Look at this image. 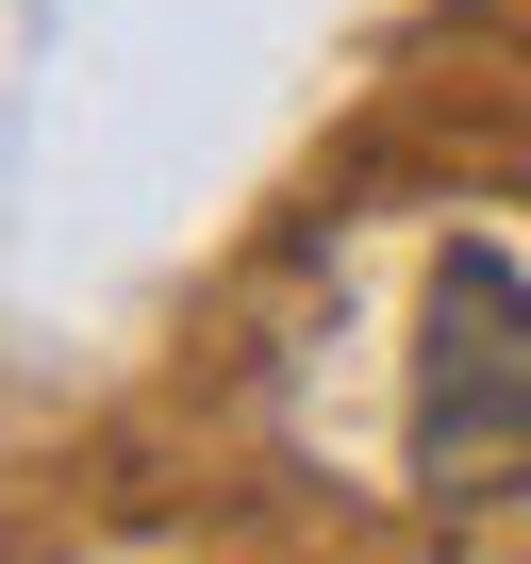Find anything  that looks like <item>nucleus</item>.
Here are the masks:
<instances>
[{"label": "nucleus", "instance_id": "nucleus-1", "mask_svg": "<svg viewBox=\"0 0 531 564\" xmlns=\"http://www.w3.org/2000/svg\"><path fill=\"white\" fill-rule=\"evenodd\" d=\"M415 481H432L448 514L531 481V282H514V249H448V265H432V349H415Z\"/></svg>", "mask_w": 531, "mask_h": 564}]
</instances>
